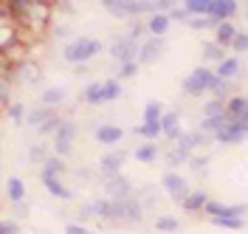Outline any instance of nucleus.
<instances>
[{
    "label": "nucleus",
    "instance_id": "13d9d810",
    "mask_svg": "<svg viewBox=\"0 0 248 234\" xmlns=\"http://www.w3.org/2000/svg\"><path fill=\"white\" fill-rule=\"evenodd\" d=\"M246 20H248V9H246Z\"/></svg>",
    "mask_w": 248,
    "mask_h": 234
},
{
    "label": "nucleus",
    "instance_id": "412c9836",
    "mask_svg": "<svg viewBox=\"0 0 248 234\" xmlns=\"http://www.w3.org/2000/svg\"><path fill=\"white\" fill-rule=\"evenodd\" d=\"M237 34H240V29L234 26L232 20H223V23H217V29H215V43H220L223 48H232Z\"/></svg>",
    "mask_w": 248,
    "mask_h": 234
},
{
    "label": "nucleus",
    "instance_id": "39448f33",
    "mask_svg": "<svg viewBox=\"0 0 248 234\" xmlns=\"http://www.w3.org/2000/svg\"><path fill=\"white\" fill-rule=\"evenodd\" d=\"M74 141H77V122L74 119H62L60 130L54 136V156H68L74 150Z\"/></svg>",
    "mask_w": 248,
    "mask_h": 234
},
{
    "label": "nucleus",
    "instance_id": "79ce46f5",
    "mask_svg": "<svg viewBox=\"0 0 248 234\" xmlns=\"http://www.w3.org/2000/svg\"><path fill=\"white\" fill-rule=\"evenodd\" d=\"M189 167H192V172L206 175V172H209V156H192L189 158Z\"/></svg>",
    "mask_w": 248,
    "mask_h": 234
},
{
    "label": "nucleus",
    "instance_id": "f3484780",
    "mask_svg": "<svg viewBox=\"0 0 248 234\" xmlns=\"http://www.w3.org/2000/svg\"><path fill=\"white\" fill-rule=\"evenodd\" d=\"M237 15H240V0H215L209 17H215L217 23H223V20H234Z\"/></svg>",
    "mask_w": 248,
    "mask_h": 234
},
{
    "label": "nucleus",
    "instance_id": "bf43d9fd",
    "mask_svg": "<svg viewBox=\"0 0 248 234\" xmlns=\"http://www.w3.org/2000/svg\"><path fill=\"white\" fill-rule=\"evenodd\" d=\"M243 3H246V6H248V0H243Z\"/></svg>",
    "mask_w": 248,
    "mask_h": 234
},
{
    "label": "nucleus",
    "instance_id": "423d86ee",
    "mask_svg": "<svg viewBox=\"0 0 248 234\" xmlns=\"http://www.w3.org/2000/svg\"><path fill=\"white\" fill-rule=\"evenodd\" d=\"M139 51L141 46L139 43H133L130 37H119V40H113V46H110V60H116L119 65H127V62H139Z\"/></svg>",
    "mask_w": 248,
    "mask_h": 234
},
{
    "label": "nucleus",
    "instance_id": "c85d7f7f",
    "mask_svg": "<svg viewBox=\"0 0 248 234\" xmlns=\"http://www.w3.org/2000/svg\"><path fill=\"white\" fill-rule=\"evenodd\" d=\"M164 113H167V110H164V105H161L158 99H150V102L144 105V119H141V122L155 125V122H161V119H164Z\"/></svg>",
    "mask_w": 248,
    "mask_h": 234
},
{
    "label": "nucleus",
    "instance_id": "6e6d98bb",
    "mask_svg": "<svg viewBox=\"0 0 248 234\" xmlns=\"http://www.w3.org/2000/svg\"><path fill=\"white\" fill-rule=\"evenodd\" d=\"M31 3H37V6H54V3H60V0H31Z\"/></svg>",
    "mask_w": 248,
    "mask_h": 234
},
{
    "label": "nucleus",
    "instance_id": "3c124183",
    "mask_svg": "<svg viewBox=\"0 0 248 234\" xmlns=\"http://www.w3.org/2000/svg\"><path fill=\"white\" fill-rule=\"evenodd\" d=\"M65 234H91V229L82 226V223H68L65 226Z\"/></svg>",
    "mask_w": 248,
    "mask_h": 234
},
{
    "label": "nucleus",
    "instance_id": "f03ea898",
    "mask_svg": "<svg viewBox=\"0 0 248 234\" xmlns=\"http://www.w3.org/2000/svg\"><path fill=\"white\" fill-rule=\"evenodd\" d=\"M215 79H217V71H212V68L201 65V68H195L189 77H184L181 88H184L186 96H203V94H212Z\"/></svg>",
    "mask_w": 248,
    "mask_h": 234
},
{
    "label": "nucleus",
    "instance_id": "37998d69",
    "mask_svg": "<svg viewBox=\"0 0 248 234\" xmlns=\"http://www.w3.org/2000/svg\"><path fill=\"white\" fill-rule=\"evenodd\" d=\"M232 51H234V57H237V54H246L248 51V31H240L237 37H234Z\"/></svg>",
    "mask_w": 248,
    "mask_h": 234
},
{
    "label": "nucleus",
    "instance_id": "a878e982",
    "mask_svg": "<svg viewBox=\"0 0 248 234\" xmlns=\"http://www.w3.org/2000/svg\"><path fill=\"white\" fill-rule=\"evenodd\" d=\"M6 198L12 203L26 201V181H23V178H9V181H6Z\"/></svg>",
    "mask_w": 248,
    "mask_h": 234
},
{
    "label": "nucleus",
    "instance_id": "de8ad7c7",
    "mask_svg": "<svg viewBox=\"0 0 248 234\" xmlns=\"http://www.w3.org/2000/svg\"><path fill=\"white\" fill-rule=\"evenodd\" d=\"M139 74V62H127V65H119V79H133Z\"/></svg>",
    "mask_w": 248,
    "mask_h": 234
},
{
    "label": "nucleus",
    "instance_id": "8fccbe9b",
    "mask_svg": "<svg viewBox=\"0 0 248 234\" xmlns=\"http://www.w3.org/2000/svg\"><path fill=\"white\" fill-rule=\"evenodd\" d=\"M71 34H74L71 26H54V40H68L71 43Z\"/></svg>",
    "mask_w": 248,
    "mask_h": 234
},
{
    "label": "nucleus",
    "instance_id": "9b49d317",
    "mask_svg": "<svg viewBox=\"0 0 248 234\" xmlns=\"http://www.w3.org/2000/svg\"><path fill=\"white\" fill-rule=\"evenodd\" d=\"M130 195H136V189H133V184H130V178H124V175L105 178V198L122 201V198H130Z\"/></svg>",
    "mask_w": 248,
    "mask_h": 234
},
{
    "label": "nucleus",
    "instance_id": "7ed1b4c3",
    "mask_svg": "<svg viewBox=\"0 0 248 234\" xmlns=\"http://www.w3.org/2000/svg\"><path fill=\"white\" fill-rule=\"evenodd\" d=\"M3 77L9 79V82L37 85L40 77H43V71H40V65L31 62V60H17V62H12V65H3Z\"/></svg>",
    "mask_w": 248,
    "mask_h": 234
},
{
    "label": "nucleus",
    "instance_id": "1a4fd4ad",
    "mask_svg": "<svg viewBox=\"0 0 248 234\" xmlns=\"http://www.w3.org/2000/svg\"><path fill=\"white\" fill-rule=\"evenodd\" d=\"M167 51V40L164 37H147L141 43V51H139V65H153L164 57Z\"/></svg>",
    "mask_w": 248,
    "mask_h": 234
},
{
    "label": "nucleus",
    "instance_id": "c9c22d12",
    "mask_svg": "<svg viewBox=\"0 0 248 234\" xmlns=\"http://www.w3.org/2000/svg\"><path fill=\"white\" fill-rule=\"evenodd\" d=\"M186 26H189L192 31H215L217 20H215V17H209V15H203V17H192Z\"/></svg>",
    "mask_w": 248,
    "mask_h": 234
},
{
    "label": "nucleus",
    "instance_id": "9d476101",
    "mask_svg": "<svg viewBox=\"0 0 248 234\" xmlns=\"http://www.w3.org/2000/svg\"><path fill=\"white\" fill-rule=\"evenodd\" d=\"M248 139V125H243L240 119H234L226 130H220L215 136V144H223V147H234V144H243Z\"/></svg>",
    "mask_w": 248,
    "mask_h": 234
},
{
    "label": "nucleus",
    "instance_id": "bb28decb",
    "mask_svg": "<svg viewBox=\"0 0 248 234\" xmlns=\"http://www.w3.org/2000/svg\"><path fill=\"white\" fill-rule=\"evenodd\" d=\"M122 96V79H105L102 82V105H108V102H116Z\"/></svg>",
    "mask_w": 248,
    "mask_h": 234
},
{
    "label": "nucleus",
    "instance_id": "f8f14e48",
    "mask_svg": "<svg viewBox=\"0 0 248 234\" xmlns=\"http://www.w3.org/2000/svg\"><path fill=\"white\" fill-rule=\"evenodd\" d=\"M124 158H127V153H122V150H110V153H105V156L99 158V172H102V178L122 175Z\"/></svg>",
    "mask_w": 248,
    "mask_h": 234
},
{
    "label": "nucleus",
    "instance_id": "58836bf2",
    "mask_svg": "<svg viewBox=\"0 0 248 234\" xmlns=\"http://www.w3.org/2000/svg\"><path fill=\"white\" fill-rule=\"evenodd\" d=\"M155 229H158V232L172 234V232H178V229H181V223H178L175 218H170V215H161V218H155Z\"/></svg>",
    "mask_w": 248,
    "mask_h": 234
},
{
    "label": "nucleus",
    "instance_id": "dca6fc26",
    "mask_svg": "<svg viewBox=\"0 0 248 234\" xmlns=\"http://www.w3.org/2000/svg\"><path fill=\"white\" fill-rule=\"evenodd\" d=\"M161 130H164V139H170V141L181 139L186 133L184 127H181V113H178V110H167L164 119H161Z\"/></svg>",
    "mask_w": 248,
    "mask_h": 234
},
{
    "label": "nucleus",
    "instance_id": "4d7b16f0",
    "mask_svg": "<svg viewBox=\"0 0 248 234\" xmlns=\"http://www.w3.org/2000/svg\"><path fill=\"white\" fill-rule=\"evenodd\" d=\"M240 122H243V125H248V113H246V116H243V119H240Z\"/></svg>",
    "mask_w": 248,
    "mask_h": 234
},
{
    "label": "nucleus",
    "instance_id": "4468645a",
    "mask_svg": "<svg viewBox=\"0 0 248 234\" xmlns=\"http://www.w3.org/2000/svg\"><path fill=\"white\" fill-rule=\"evenodd\" d=\"M93 136H96V141L99 144H105V147H110V150H116L119 144H122V139H124V130L119 125H99L96 130H93Z\"/></svg>",
    "mask_w": 248,
    "mask_h": 234
},
{
    "label": "nucleus",
    "instance_id": "e433bc0d",
    "mask_svg": "<svg viewBox=\"0 0 248 234\" xmlns=\"http://www.w3.org/2000/svg\"><path fill=\"white\" fill-rule=\"evenodd\" d=\"M6 113H9V119H12L15 125H23V122L29 119V110H26V105H23V102H12V105L6 108Z\"/></svg>",
    "mask_w": 248,
    "mask_h": 234
},
{
    "label": "nucleus",
    "instance_id": "c03bdc74",
    "mask_svg": "<svg viewBox=\"0 0 248 234\" xmlns=\"http://www.w3.org/2000/svg\"><path fill=\"white\" fill-rule=\"evenodd\" d=\"M9 85H12V82H9L6 77L0 79V105H3V108L12 105V91H9Z\"/></svg>",
    "mask_w": 248,
    "mask_h": 234
},
{
    "label": "nucleus",
    "instance_id": "09e8293b",
    "mask_svg": "<svg viewBox=\"0 0 248 234\" xmlns=\"http://www.w3.org/2000/svg\"><path fill=\"white\" fill-rule=\"evenodd\" d=\"M175 6H178V0H155V12L158 15H170Z\"/></svg>",
    "mask_w": 248,
    "mask_h": 234
},
{
    "label": "nucleus",
    "instance_id": "f257e3e1",
    "mask_svg": "<svg viewBox=\"0 0 248 234\" xmlns=\"http://www.w3.org/2000/svg\"><path fill=\"white\" fill-rule=\"evenodd\" d=\"M102 43L99 40H93V37H77V40H71V43H65L62 48V60L71 65H88L96 57V54H102Z\"/></svg>",
    "mask_w": 248,
    "mask_h": 234
},
{
    "label": "nucleus",
    "instance_id": "cd10ccee",
    "mask_svg": "<svg viewBox=\"0 0 248 234\" xmlns=\"http://www.w3.org/2000/svg\"><path fill=\"white\" fill-rule=\"evenodd\" d=\"M186 12L192 17H203V15H212V6H215V0H184L181 3Z\"/></svg>",
    "mask_w": 248,
    "mask_h": 234
},
{
    "label": "nucleus",
    "instance_id": "6e6552de",
    "mask_svg": "<svg viewBox=\"0 0 248 234\" xmlns=\"http://www.w3.org/2000/svg\"><path fill=\"white\" fill-rule=\"evenodd\" d=\"M105 9H108L110 17L116 20H139V0H99Z\"/></svg>",
    "mask_w": 248,
    "mask_h": 234
},
{
    "label": "nucleus",
    "instance_id": "7c9ffc66",
    "mask_svg": "<svg viewBox=\"0 0 248 234\" xmlns=\"http://www.w3.org/2000/svg\"><path fill=\"white\" fill-rule=\"evenodd\" d=\"M133 136H141V139H147V141H155V139L164 136V130H161V122H155V125L141 122L139 127H133Z\"/></svg>",
    "mask_w": 248,
    "mask_h": 234
},
{
    "label": "nucleus",
    "instance_id": "a19ab883",
    "mask_svg": "<svg viewBox=\"0 0 248 234\" xmlns=\"http://www.w3.org/2000/svg\"><path fill=\"white\" fill-rule=\"evenodd\" d=\"M220 113H226V102H223V99H209V102L203 105V119H206V116H220Z\"/></svg>",
    "mask_w": 248,
    "mask_h": 234
},
{
    "label": "nucleus",
    "instance_id": "4c0bfd02",
    "mask_svg": "<svg viewBox=\"0 0 248 234\" xmlns=\"http://www.w3.org/2000/svg\"><path fill=\"white\" fill-rule=\"evenodd\" d=\"M212 223L220 229H229V232H240L246 226V218H212Z\"/></svg>",
    "mask_w": 248,
    "mask_h": 234
},
{
    "label": "nucleus",
    "instance_id": "c756f323",
    "mask_svg": "<svg viewBox=\"0 0 248 234\" xmlns=\"http://www.w3.org/2000/svg\"><path fill=\"white\" fill-rule=\"evenodd\" d=\"M124 37H130L133 43H144L150 34H147V20H130V26H127V31H124Z\"/></svg>",
    "mask_w": 248,
    "mask_h": 234
},
{
    "label": "nucleus",
    "instance_id": "2eb2a0df",
    "mask_svg": "<svg viewBox=\"0 0 248 234\" xmlns=\"http://www.w3.org/2000/svg\"><path fill=\"white\" fill-rule=\"evenodd\" d=\"M40 181H43V187L48 189V195H54V198H60V201H71V198H74V192H71V189L60 181V175L40 172Z\"/></svg>",
    "mask_w": 248,
    "mask_h": 234
},
{
    "label": "nucleus",
    "instance_id": "5fc2aeb1",
    "mask_svg": "<svg viewBox=\"0 0 248 234\" xmlns=\"http://www.w3.org/2000/svg\"><path fill=\"white\" fill-rule=\"evenodd\" d=\"M15 215H17V218H26V215H29V203H26V201L15 203Z\"/></svg>",
    "mask_w": 248,
    "mask_h": 234
},
{
    "label": "nucleus",
    "instance_id": "a18cd8bd",
    "mask_svg": "<svg viewBox=\"0 0 248 234\" xmlns=\"http://www.w3.org/2000/svg\"><path fill=\"white\" fill-rule=\"evenodd\" d=\"M0 234H23L20 220H3V223H0Z\"/></svg>",
    "mask_w": 248,
    "mask_h": 234
},
{
    "label": "nucleus",
    "instance_id": "a211bd4d",
    "mask_svg": "<svg viewBox=\"0 0 248 234\" xmlns=\"http://www.w3.org/2000/svg\"><path fill=\"white\" fill-rule=\"evenodd\" d=\"M60 113L54 108H46V105H40V108H34V110H29V119H26V125L29 127H34V133L40 130V127H46L51 119H57Z\"/></svg>",
    "mask_w": 248,
    "mask_h": 234
},
{
    "label": "nucleus",
    "instance_id": "49530a36",
    "mask_svg": "<svg viewBox=\"0 0 248 234\" xmlns=\"http://www.w3.org/2000/svg\"><path fill=\"white\" fill-rule=\"evenodd\" d=\"M170 20H172V23H189V20H192V15L186 12L184 6H175V9L170 12Z\"/></svg>",
    "mask_w": 248,
    "mask_h": 234
},
{
    "label": "nucleus",
    "instance_id": "4be33fe9",
    "mask_svg": "<svg viewBox=\"0 0 248 234\" xmlns=\"http://www.w3.org/2000/svg\"><path fill=\"white\" fill-rule=\"evenodd\" d=\"M232 122H234V119L229 116V113H220V116H206V119L201 122V130H203V133H209V136H217L220 130H226Z\"/></svg>",
    "mask_w": 248,
    "mask_h": 234
},
{
    "label": "nucleus",
    "instance_id": "5701e85b",
    "mask_svg": "<svg viewBox=\"0 0 248 234\" xmlns=\"http://www.w3.org/2000/svg\"><path fill=\"white\" fill-rule=\"evenodd\" d=\"M65 99H68V91H65L62 85H51V88H46V91H43V96H40V105L57 110Z\"/></svg>",
    "mask_w": 248,
    "mask_h": 234
},
{
    "label": "nucleus",
    "instance_id": "ddd939ff",
    "mask_svg": "<svg viewBox=\"0 0 248 234\" xmlns=\"http://www.w3.org/2000/svg\"><path fill=\"white\" fill-rule=\"evenodd\" d=\"M215 141V136H209V133H203L201 127L198 130H189V133H184L181 139L175 141L181 150H186V153H195V150H201V147H206V144H212Z\"/></svg>",
    "mask_w": 248,
    "mask_h": 234
},
{
    "label": "nucleus",
    "instance_id": "473e14b6",
    "mask_svg": "<svg viewBox=\"0 0 248 234\" xmlns=\"http://www.w3.org/2000/svg\"><path fill=\"white\" fill-rule=\"evenodd\" d=\"M203 57L209 60V62H223L229 54H226V48L220 46V43H215V40H209V43H203Z\"/></svg>",
    "mask_w": 248,
    "mask_h": 234
},
{
    "label": "nucleus",
    "instance_id": "6ab92c4d",
    "mask_svg": "<svg viewBox=\"0 0 248 234\" xmlns=\"http://www.w3.org/2000/svg\"><path fill=\"white\" fill-rule=\"evenodd\" d=\"M209 201H212V198L206 195V189H192V195L181 203V209L189 212V215H201V212H206V203Z\"/></svg>",
    "mask_w": 248,
    "mask_h": 234
},
{
    "label": "nucleus",
    "instance_id": "603ef678",
    "mask_svg": "<svg viewBox=\"0 0 248 234\" xmlns=\"http://www.w3.org/2000/svg\"><path fill=\"white\" fill-rule=\"evenodd\" d=\"M79 218H82V220H91V218H96V209H93V201H91V203H85V206L79 209Z\"/></svg>",
    "mask_w": 248,
    "mask_h": 234
},
{
    "label": "nucleus",
    "instance_id": "aec40b11",
    "mask_svg": "<svg viewBox=\"0 0 248 234\" xmlns=\"http://www.w3.org/2000/svg\"><path fill=\"white\" fill-rule=\"evenodd\" d=\"M170 26H172L170 15H158V12H155V15L147 17V34H150V37H167Z\"/></svg>",
    "mask_w": 248,
    "mask_h": 234
},
{
    "label": "nucleus",
    "instance_id": "864d4df0",
    "mask_svg": "<svg viewBox=\"0 0 248 234\" xmlns=\"http://www.w3.org/2000/svg\"><path fill=\"white\" fill-rule=\"evenodd\" d=\"M57 6H60V12H62V15H74V12H77V9H74V3H71V0H60V3H57Z\"/></svg>",
    "mask_w": 248,
    "mask_h": 234
},
{
    "label": "nucleus",
    "instance_id": "20e7f679",
    "mask_svg": "<svg viewBox=\"0 0 248 234\" xmlns=\"http://www.w3.org/2000/svg\"><path fill=\"white\" fill-rule=\"evenodd\" d=\"M161 189L167 192V198L175 203H184L189 195H192V189H189V181H186L184 175H178L175 170L164 172V178H161Z\"/></svg>",
    "mask_w": 248,
    "mask_h": 234
},
{
    "label": "nucleus",
    "instance_id": "72a5a7b5",
    "mask_svg": "<svg viewBox=\"0 0 248 234\" xmlns=\"http://www.w3.org/2000/svg\"><path fill=\"white\" fill-rule=\"evenodd\" d=\"M240 74V57H226L223 62L217 65V77L223 79H234Z\"/></svg>",
    "mask_w": 248,
    "mask_h": 234
},
{
    "label": "nucleus",
    "instance_id": "ea45409f",
    "mask_svg": "<svg viewBox=\"0 0 248 234\" xmlns=\"http://www.w3.org/2000/svg\"><path fill=\"white\" fill-rule=\"evenodd\" d=\"M29 158L34 161V164H40V167H43L48 158H51V153L46 150V144H31V147H29Z\"/></svg>",
    "mask_w": 248,
    "mask_h": 234
},
{
    "label": "nucleus",
    "instance_id": "b1692460",
    "mask_svg": "<svg viewBox=\"0 0 248 234\" xmlns=\"http://www.w3.org/2000/svg\"><path fill=\"white\" fill-rule=\"evenodd\" d=\"M161 156V150L155 147V141H147V144H139L136 150H133V158L141 161V164H155V158Z\"/></svg>",
    "mask_w": 248,
    "mask_h": 234
},
{
    "label": "nucleus",
    "instance_id": "0eeeda50",
    "mask_svg": "<svg viewBox=\"0 0 248 234\" xmlns=\"http://www.w3.org/2000/svg\"><path fill=\"white\" fill-rule=\"evenodd\" d=\"M206 218H246L248 203H223V201H209L206 203Z\"/></svg>",
    "mask_w": 248,
    "mask_h": 234
},
{
    "label": "nucleus",
    "instance_id": "393cba45",
    "mask_svg": "<svg viewBox=\"0 0 248 234\" xmlns=\"http://www.w3.org/2000/svg\"><path fill=\"white\" fill-rule=\"evenodd\" d=\"M226 113L232 116V119H243L248 113V96H243V94H234L229 102H226Z\"/></svg>",
    "mask_w": 248,
    "mask_h": 234
},
{
    "label": "nucleus",
    "instance_id": "2f4dec72",
    "mask_svg": "<svg viewBox=\"0 0 248 234\" xmlns=\"http://www.w3.org/2000/svg\"><path fill=\"white\" fill-rule=\"evenodd\" d=\"M212 96H215V99H223V102H229V99L234 96V85H232V79L217 77V79H215V85H212Z\"/></svg>",
    "mask_w": 248,
    "mask_h": 234
},
{
    "label": "nucleus",
    "instance_id": "f704fd0d",
    "mask_svg": "<svg viewBox=\"0 0 248 234\" xmlns=\"http://www.w3.org/2000/svg\"><path fill=\"white\" fill-rule=\"evenodd\" d=\"M195 156V153H186V150H181L178 144H172V150L167 153V167H184V164H189V158Z\"/></svg>",
    "mask_w": 248,
    "mask_h": 234
}]
</instances>
